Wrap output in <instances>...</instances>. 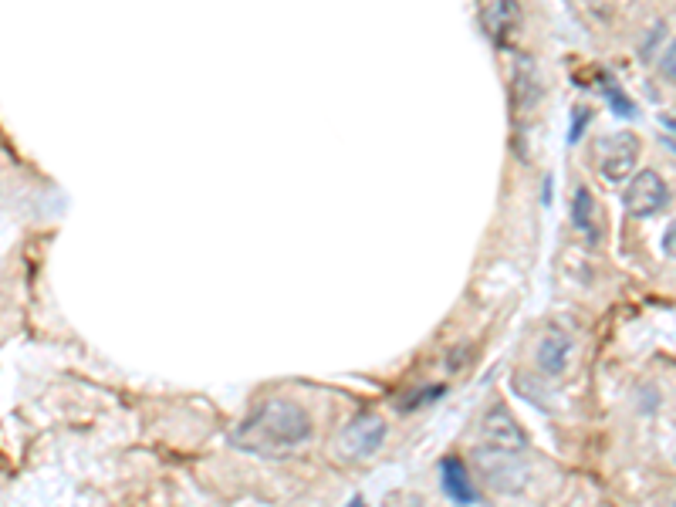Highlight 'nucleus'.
Listing matches in <instances>:
<instances>
[{
  "label": "nucleus",
  "instance_id": "15",
  "mask_svg": "<svg viewBox=\"0 0 676 507\" xmlns=\"http://www.w3.org/2000/svg\"><path fill=\"white\" fill-rule=\"evenodd\" d=\"M660 251L670 257V261H676V217L670 220V227L663 230V237H660Z\"/></svg>",
  "mask_w": 676,
  "mask_h": 507
},
{
  "label": "nucleus",
  "instance_id": "9",
  "mask_svg": "<svg viewBox=\"0 0 676 507\" xmlns=\"http://www.w3.org/2000/svg\"><path fill=\"white\" fill-rule=\"evenodd\" d=\"M521 28V7L518 0H497V4L487 11V31L497 44H507L514 38V31Z\"/></svg>",
  "mask_w": 676,
  "mask_h": 507
},
{
  "label": "nucleus",
  "instance_id": "10",
  "mask_svg": "<svg viewBox=\"0 0 676 507\" xmlns=\"http://www.w3.org/2000/svg\"><path fill=\"white\" fill-rule=\"evenodd\" d=\"M572 224L578 227V234L589 237L592 244L599 240V210H595V197L589 186H578L572 197Z\"/></svg>",
  "mask_w": 676,
  "mask_h": 507
},
{
  "label": "nucleus",
  "instance_id": "1",
  "mask_svg": "<svg viewBox=\"0 0 676 507\" xmlns=\"http://www.w3.org/2000/svg\"><path fill=\"white\" fill-rule=\"evenodd\" d=\"M311 433H315V423H311V413L305 406L295 403V399L271 396L240 423V430L234 433V443L244 450H261V453L295 450L311 440Z\"/></svg>",
  "mask_w": 676,
  "mask_h": 507
},
{
  "label": "nucleus",
  "instance_id": "6",
  "mask_svg": "<svg viewBox=\"0 0 676 507\" xmlns=\"http://www.w3.org/2000/svg\"><path fill=\"white\" fill-rule=\"evenodd\" d=\"M480 440H484L487 447H501L511 453H521L528 447V433H524V426L514 420V413L504 403H494L484 413V420H480Z\"/></svg>",
  "mask_w": 676,
  "mask_h": 507
},
{
  "label": "nucleus",
  "instance_id": "2",
  "mask_svg": "<svg viewBox=\"0 0 676 507\" xmlns=\"http://www.w3.org/2000/svg\"><path fill=\"white\" fill-rule=\"evenodd\" d=\"M474 467L484 477V484L497 494H521L528 487V467H524L521 453L480 443L474 450Z\"/></svg>",
  "mask_w": 676,
  "mask_h": 507
},
{
  "label": "nucleus",
  "instance_id": "3",
  "mask_svg": "<svg viewBox=\"0 0 676 507\" xmlns=\"http://www.w3.org/2000/svg\"><path fill=\"white\" fill-rule=\"evenodd\" d=\"M639 156H643V142H639V136L629 129H619L602 139L599 149H595V173H599L602 183L619 186L636 173Z\"/></svg>",
  "mask_w": 676,
  "mask_h": 507
},
{
  "label": "nucleus",
  "instance_id": "8",
  "mask_svg": "<svg viewBox=\"0 0 676 507\" xmlns=\"http://www.w3.org/2000/svg\"><path fill=\"white\" fill-rule=\"evenodd\" d=\"M440 487H443V494H447L453 504H460V507L477 504L474 477H470V470H467L464 460L453 457V453L440 460Z\"/></svg>",
  "mask_w": 676,
  "mask_h": 507
},
{
  "label": "nucleus",
  "instance_id": "7",
  "mask_svg": "<svg viewBox=\"0 0 676 507\" xmlns=\"http://www.w3.org/2000/svg\"><path fill=\"white\" fill-rule=\"evenodd\" d=\"M572 355H575V338L562 332V328H551V332L538 342L535 362L548 379H558V376H565L568 366H572Z\"/></svg>",
  "mask_w": 676,
  "mask_h": 507
},
{
  "label": "nucleus",
  "instance_id": "11",
  "mask_svg": "<svg viewBox=\"0 0 676 507\" xmlns=\"http://www.w3.org/2000/svg\"><path fill=\"white\" fill-rule=\"evenodd\" d=\"M440 396H447V386L443 382H437V386H426V389H416V393H409V396H403L399 399V413H413V409H423V406H430V403H437Z\"/></svg>",
  "mask_w": 676,
  "mask_h": 507
},
{
  "label": "nucleus",
  "instance_id": "5",
  "mask_svg": "<svg viewBox=\"0 0 676 507\" xmlns=\"http://www.w3.org/2000/svg\"><path fill=\"white\" fill-rule=\"evenodd\" d=\"M389 437V423L379 413H359L338 437V450L349 460H369L382 450Z\"/></svg>",
  "mask_w": 676,
  "mask_h": 507
},
{
  "label": "nucleus",
  "instance_id": "13",
  "mask_svg": "<svg viewBox=\"0 0 676 507\" xmlns=\"http://www.w3.org/2000/svg\"><path fill=\"white\" fill-rule=\"evenodd\" d=\"M656 68H660V75L666 82H676V38L666 44V51L660 55V61H656Z\"/></svg>",
  "mask_w": 676,
  "mask_h": 507
},
{
  "label": "nucleus",
  "instance_id": "12",
  "mask_svg": "<svg viewBox=\"0 0 676 507\" xmlns=\"http://www.w3.org/2000/svg\"><path fill=\"white\" fill-rule=\"evenodd\" d=\"M602 95H606V102H609V109L619 115V119H629V115H636V105L626 99V92L616 85V82H606L602 85Z\"/></svg>",
  "mask_w": 676,
  "mask_h": 507
},
{
  "label": "nucleus",
  "instance_id": "4",
  "mask_svg": "<svg viewBox=\"0 0 676 507\" xmlns=\"http://www.w3.org/2000/svg\"><path fill=\"white\" fill-rule=\"evenodd\" d=\"M622 203H626V210L639 220L656 217L660 210L670 207V183H666L656 169H636L626 180Z\"/></svg>",
  "mask_w": 676,
  "mask_h": 507
},
{
  "label": "nucleus",
  "instance_id": "16",
  "mask_svg": "<svg viewBox=\"0 0 676 507\" xmlns=\"http://www.w3.org/2000/svg\"><path fill=\"white\" fill-rule=\"evenodd\" d=\"M673 507H676V504H673Z\"/></svg>",
  "mask_w": 676,
  "mask_h": 507
},
{
  "label": "nucleus",
  "instance_id": "14",
  "mask_svg": "<svg viewBox=\"0 0 676 507\" xmlns=\"http://www.w3.org/2000/svg\"><path fill=\"white\" fill-rule=\"evenodd\" d=\"M589 122H592V109H575L572 112V129H568V142H575L582 139V132L589 129Z\"/></svg>",
  "mask_w": 676,
  "mask_h": 507
}]
</instances>
